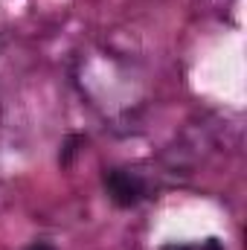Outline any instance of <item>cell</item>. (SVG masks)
Returning <instances> with one entry per match:
<instances>
[{
  "mask_svg": "<svg viewBox=\"0 0 247 250\" xmlns=\"http://www.w3.org/2000/svg\"><path fill=\"white\" fill-rule=\"evenodd\" d=\"M163 250H221V245L215 239H206L201 245H169V248H163Z\"/></svg>",
  "mask_w": 247,
  "mask_h": 250,
  "instance_id": "3957f363",
  "label": "cell"
},
{
  "mask_svg": "<svg viewBox=\"0 0 247 250\" xmlns=\"http://www.w3.org/2000/svg\"><path fill=\"white\" fill-rule=\"evenodd\" d=\"M29 250H53V248H47V245H35V248H29Z\"/></svg>",
  "mask_w": 247,
  "mask_h": 250,
  "instance_id": "277c9868",
  "label": "cell"
},
{
  "mask_svg": "<svg viewBox=\"0 0 247 250\" xmlns=\"http://www.w3.org/2000/svg\"><path fill=\"white\" fill-rule=\"evenodd\" d=\"M105 189L117 207H134L143 198V181L131 172H123V169L105 172Z\"/></svg>",
  "mask_w": 247,
  "mask_h": 250,
  "instance_id": "6da1fadb",
  "label": "cell"
},
{
  "mask_svg": "<svg viewBox=\"0 0 247 250\" xmlns=\"http://www.w3.org/2000/svg\"><path fill=\"white\" fill-rule=\"evenodd\" d=\"M79 146H84V137H79V134L67 137V143H64V151H62V166H67V163L73 160V154L79 151Z\"/></svg>",
  "mask_w": 247,
  "mask_h": 250,
  "instance_id": "7a4b0ae2",
  "label": "cell"
}]
</instances>
